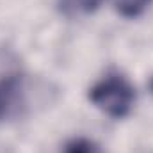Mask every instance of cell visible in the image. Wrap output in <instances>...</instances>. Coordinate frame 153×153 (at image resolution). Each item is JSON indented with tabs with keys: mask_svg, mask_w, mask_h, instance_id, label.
Here are the masks:
<instances>
[{
	"mask_svg": "<svg viewBox=\"0 0 153 153\" xmlns=\"http://www.w3.org/2000/svg\"><path fill=\"white\" fill-rule=\"evenodd\" d=\"M103 0H55L57 9L70 18L75 16H89L100 9Z\"/></svg>",
	"mask_w": 153,
	"mask_h": 153,
	"instance_id": "obj_3",
	"label": "cell"
},
{
	"mask_svg": "<svg viewBox=\"0 0 153 153\" xmlns=\"http://www.w3.org/2000/svg\"><path fill=\"white\" fill-rule=\"evenodd\" d=\"M150 89H152V93H153V76H152V80H150Z\"/></svg>",
	"mask_w": 153,
	"mask_h": 153,
	"instance_id": "obj_6",
	"label": "cell"
},
{
	"mask_svg": "<svg viewBox=\"0 0 153 153\" xmlns=\"http://www.w3.org/2000/svg\"><path fill=\"white\" fill-rule=\"evenodd\" d=\"M25 76L22 73H9L0 78V123L11 121L27 107Z\"/></svg>",
	"mask_w": 153,
	"mask_h": 153,
	"instance_id": "obj_2",
	"label": "cell"
},
{
	"mask_svg": "<svg viewBox=\"0 0 153 153\" xmlns=\"http://www.w3.org/2000/svg\"><path fill=\"white\" fill-rule=\"evenodd\" d=\"M89 102L103 114L123 119L130 114L135 102V89L125 75L112 71L98 80L87 93Z\"/></svg>",
	"mask_w": 153,
	"mask_h": 153,
	"instance_id": "obj_1",
	"label": "cell"
},
{
	"mask_svg": "<svg viewBox=\"0 0 153 153\" xmlns=\"http://www.w3.org/2000/svg\"><path fill=\"white\" fill-rule=\"evenodd\" d=\"M153 0H112L114 11L123 16V18H137L141 16L150 5Z\"/></svg>",
	"mask_w": 153,
	"mask_h": 153,
	"instance_id": "obj_4",
	"label": "cell"
},
{
	"mask_svg": "<svg viewBox=\"0 0 153 153\" xmlns=\"http://www.w3.org/2000/svg\"><path fill=\"white\" fill-rule=\"evenodd\" d=\"M64 153H105V152L98 144H94L93 141L84 139V137H78V139L70 141L64 146Z\"/></svg>",
	"mask_w": 153,
	"mask_h": 153,
	"instance_id": "obj_5",
	"label": "cell"
}]
</instances>
